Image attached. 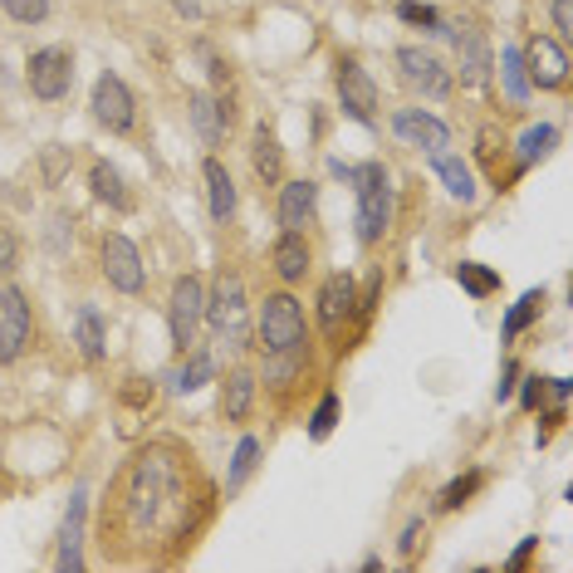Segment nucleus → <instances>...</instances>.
Returning <instances> with one entry per match:
<instances>
[{"label": "nucleus", "mask_w": 573, "mask_h": 573, "mask_svg": "<svg viewBox=\"0 0 573 573\" xmlns=\"http://www.w3.org/2000/svg\"><path fill=\"white\" fill-rule=\"evenodd\" d=\"M348 177L358 182V240L373 246V240H383L387 221H393V187H387V172H383V162H368V167L348 172Z\"/></svg>", "instance_id": "nucleus-1"}, {"label": "nucleus", "mask_w": 573, "mask_h": 573, "mask_svg": "<svg viewBox=\"0 0 573 573\" xmlns=\"http://www.w3.org/2000/svg\"><path fill=\"white\" fill-rule=\"evenodd\" d=\"M260 338H265V353H299L304 344V309L295 295H270L260 309Z\"/></svg>", "instance_id": "nucleus-2"}, {"label": "nucleus", "mask_w": 573, "mask_h": 573, "mask_svg": "<svg viewBox=\"0 0 573 573\" xmlns=\"http://www.w3.org/2000/svg\"><path fill=\"white\" fill-rule=\"evenodd\" d=\"M201 314L211 319V328H216L226 344H246L250 324H246V285H240V275H221L216 295H211V304L201 309Z\"/></svg>", "instance_id": "nucleus-3"}, {"label": "nucleus", "mask_w": 573, "mask_h": 573, "mask_svg": "<svg viewBox=\"0 0 573 573\" xmlns=\"http://www.w3.org/2000/svg\"><path fill=\"white\" fill-rule=\"evenodd\" d=\"M201 309H207V295H201V279L197 275H182L172 285V299H167V328H172V344L187 353L197 344V324H201Z\"/></svg>", "instance_id": "nucleus-4"}, {"label": "nucleus", "mask_w": 573, "mask_h": 573, "mask_svg": "<svg viewBox=\"0 0 573 573\" xmlns=\"http://www.w3.org/2000/svg\"><path fill=\"white\" fill-rule=\"evenodd\" d=\"M30 344V304L21 289H0V368L15 363Z\"/></svg>", "instance_id": "nucleus-5"}, {"label": "nucleus", "mask_w": 573, "mask_h": 573, "mask_svg": "<svg viewBox=\"0 0 573 573\" xmlns=\"http://www.w3.org/2000/svg\"><path fill=\"white\" fill-rule=\"evenodd\" d=\"M94 119L103 123L109 133H128L133 128V94H128V84L119 79V74H103L99 84H94Z\"/></svg>", "instance_id": "nucleus-6"}, {"label": "nucleus", "mask_w": 573, "mask_h": 573, "mask_svg": "<svg viewBox=\"0 0 573 573\" xmlns=\"http://www.w3.org/2000/svg\"><path fill=\"white\" fill-rule=\"evenodd\" d=\"M103 275H109V285L123 289V295H138L142 289V275H148V270H142V256L128 236L103 240Z\"/></svg>", "instance_id": "nucleus-7"}, {"label": "nucleus", "mask_w": 573, "mask_h": 573, "mask_svg": "<svg viewBox=\"0 0 573 573\" xmlns=\"http://www.w3.org/2000/svg\"><path fill=\"white\" fill-rule=\"evenodd\" d=\"M397 64H402V79L412 84V89H422L426 99H446V94H451V70H441L436 54L407 45V50H397Z\"/></svg>", "instance_id": "nucleus-8"}, {"label": "nucleus", "mask_w": 573, "mask_h": 573, "mask_svg": "<svg viewBox=\"0 0 573 573\" xmlns=\"http://www.w3.org/2000/svg\"><path fill=\"white\" fill-rule=\"evenodd\" d=\"M70 79H74V70H70V50H35L30 54V94L35 99H64L70 94Z\"/></svg>", "instance_id": "nucleus-9"}, {"label": "nucleus", "mask_w": 573, "mask_h": 573, "mask_svg": "<svg viewBox=\"0 0 573 573\" xmlns=\"http://www.w3.org/2000/svg\"><path fill=\"white\" fill-rule=\"evenodd\" d=\"M524 54V74H530V84H539V89H563V79H569V54H563L559 40H549V35H539V40L530 45Z\"/></svg>", "instance_id": "nucleus-10"}, {"label": "nucleus", "mask_w": 573, "mask_h": 573, "mask_svg": "<svg viewBox=\"0 0 573 573\" xmlns=\"http://www.w3.org/2000/svg\"><path fill=\"white\" fill-rule=\"evenodd\" d=\"M338 99H344V113L358 123H373V109H377V89L353 60L338 64Z\"/></svg>", "instance_id": "nucleus-11"}, {"label": "nucleus", "mask_w": 573, "mask_h": 573, "mask_svg": "<svg viewBox=\"0 0 573 573\" xmlns=\"http://www.w3.org/2000/svg\"><path fill=\"white\" fill-rule=\"evenodd\" d=\"M393 133H397L402 142H412V148H426V152H441L446 142H451L446 123H441V119H432V113H422V109H397Z\"/></svg>", "instance_id": "nucleus-12"}, {"label": "nucleus", "mask_w": 573, "mask_h": 573, "mask_svg": "<svg viewBox=\"0 0 573 573\" xmlns=\"http://www.w3.org/2000/svg\"><path fill=\"white\" fill-rule=\"evenodd\" d=\"M84 514H89V495L74 490L70 510H64V524H60V569L64 573L84 569Z\"/></svg>", "instance_id": "nucleus-13"}, {"label": "nucleus", "mask_w": 573, "mask_h": 573, "mask_svg": "<svg viewBox=\"0 0 573 573\" xmlns=\"http://www.w3.org/2000/svg\"><path fill=\"white\" fill-rule=\"evenodd\" d=\"M353 279L348 275H328L324 289H319V324H324V334H338V328L348 324V314H353Z\"/></svg>", "instance_id": "nucleus-14"}, {"label": "nucleus", "mask_w": 573, "mask_h": 573, "mask_svg": "<svg viewBox=\"0 0 573 573\" xmlns=\"http://www.w3.org/2000/svg\"><path fill=\"white\" fill-rule=\"evenodd\" d=\"M314 201H319L314 182H285V191H279V226L304 231L314 221Z\"/></svg>", "instance_id": "nucleus-15"}, {"label": "nucleus", "mask_w": 573, "mask_h": 573, "mask_svg": "<svg viewBox=\"0 0 573 573\" xmlns=\"http://www.w3.org/2000/svg\"><path fill=\"white\" fill-rule=\"evenodd\" d=\"M191 123H197V133H201V142L207 148H216L221 138H226V123H231V113L221 109L211 94H191Z\"/></svg>", "instance_id": "nucleus-16"}, {"label": "nucleus", "mask_w": 573, "mask_h": 573, "mask_svg": "<svg viewBox=\"0 0 573 573\" xmlns=\"http://www.w3.org/2000/svg\"><path fill=\"white\" fill-rule=\"evenodd\" d=\"M456 54H461V79L465 84H485V74H490V50H485L481 30L456 35Z\"/></svg>", "instance_id": "nucleus-17"}, {"label": "nucleus", "mask_w": 573, "mask_h": 573, "mask_svg": "<svg viewBox=\"0 0 573 573\" xmlns=\"http://www.w3.org/2000/svg\"><path fill=\"white\" fill-rule=\"evenodd\" d=\"M250 402H256V377L240 368V373H231L226 387H221V412H226V422H246Z\"/></svg>", "instance_id": "nucleus-18"}, {"label": "nucleus", "mask_w": 573, "mask_h": 573, "mask_svg": "<svg viewBox=\"0 0 573 573\" xmlns=\"http://www.w3.org/2000/svg\"><path fill=\"white\" fill-rule=\"evenodd\" d=\"M207 197H211V216L231 221V211H236V182H231V172L216 158L207 162Z\"/></svg>", "instance_id": "nucleus-19"}, {"label": "nucleus", "mask_w": 573, "mask_h": 573, "mask_svg": "<svg viewBox=\"0 0 573 573\" xmlns=\"http://www.w3.org/2000/svg\"><path fill=\"white\" fill-rule=\"evenodd\" d=\"M275 270H279V279H304V270H309V246L299 240V231H285V236H279V246H275Z\"/></svg>", "instance_id": "nucleus-20"}, {"label": "nucleus", "mask_w": 573, "mask_h": 573, "mask_svg": "<svg viewBox=\"0 0 573 573\" xmlns=\"http://www.w3.org/2000/svg\"><path fill=\"white\" fill-rule=\"evenodd\" d=\"M436 177L446 182V191H451L456 201H475V177H471V167H465L461 158H446V152H436Z\"/></svg>", "instance_id": "nucleus-21"}, {"label": "nucleus", "mask_w": 573, "mask_h": 573, "mask_svg": "<svg viewBox=\"0 0 573 573\" xmlns=\"http://www.w3.org/2000/svg\"><path fill=\"white\" fill-rule=\"evenodd\" d=\"M250 158H256V172H260L265 182H279V177H285V152H279V142H275V133H270V128L256 133V148H250Z\"/></svg>", "instance_id": "nucleus-22"}, {"label": "nucleus", "mask_w": 573, "mask_h": 573, "mask_svg": "<svg viewBox=\"0 0 573 573\" xmlns=\"http://www.w3.org/2000/svg\"><path fill=\"white\" fill-rule=\"evenodd\" d=\"M89 177H94V197H99V201H109L113 211H128V207H133V197L123 191V177L109 167V162H94V172H89Z\"/></svg>", "instance_id": "nucleus-23"}, {"label": "nucleus", "mask_w": 573, "mask_h": 573, "mask_svg": "<svg viewBox=\"0 0 573 573\" xmlns=\"http://www.w3.org/2000/svg\"><path fill=\"white\" fill-rule=\"evenodd\" d=\"M79 353L89 358V363H103V319H99V309H79Z\"/></svg>", "instance_id": "nucleus-24"}, {"label": "nucleus", "mask_w": 573, "mask_h": 573, "mask_svg": "<svg viewBox=\"0 0 573 573\" xmlns=\"http://www.w3.org/2000/svg\"><path fill=\"white\" fill-rule=\"evenodd\" d=\"M500 74H505V89H510V99H514V103L530 99V74H524V54L514 50V45L500 54Z\"/></svg>", "instance_id": "nucleus-25"}, {"label": "nucleus", "mask_w": 573, "mask_h": 573, "mask_svg": "<svg viewBox=\"0 0 573 573\" xmlns=\"http://www.w3.org/2000/svg\"><path fill=\"white\" fill-rule=\"evenodd\" d=\"M553 138H559V133H553L549 123H539V128H524V138H520V167H530V162H539L544 152L553 148Z\"/></svg>", "instance_id": "nucleus-26"}, {"label": "nucleus", "mask_w": 573, "mask_h": 573, "mask_svg": "<svg viewBox=\"0 0 573 573\" xmlns=\"http://www.w3.org/2000/svg\"><path fill=\"white\" fill-rule=\"evenodd\" d=\"M211 373H216V368H211V358H207V353H197L187 368H182L177 377H172V383H177V393H197V387H207V383H211Z\"/></svg>", "instance_id": "nucleus-27"}, {"label": "nucleus", "mask_w": 573, "mask_h": 573, "mask_svg": "<svg viewBox=\"0 0 573 573\" xmlns=\"http://www.w3.org/2000/svg\"><path fill=\"white\" fill-rule=\"evenodd\" d=\"M539 304H544V295H539V289H530V295H524L520 304H514L510 314H505V338H514V334H520V328L530 324L534 314H539Z\"/></svg>", "instance_id": "nucleus-28"}, {"label": "nucleus", "mask_w": 573, "mask_h": 573, "mask_svg": "<svg viewBox=\"0 0 573 573\" xmlns=\"http://www.w3.org/2000/svg\"><path fill=\"white\" fill-rule=\"evenodd\" d=\"M456 279H461V285L471 289L475 299H481V295H490V289L500 285V275H495V270H485V265H461V270H456Z\"/></svg>", "instance_id": "nucleus-29"}, {"label": "nucleus", "mask_w": 573, "mask_h": 573, "mask_svg": "<svg viewBox=\"0 0 573 573\" xmlns=\"http://www.w3.org/2000/svg\"><path fill=\"white\" fill-rule=\"evenodd\" d=\"M5 11H11V21L21 25H40L45 15H50V0H0Z\"/></svg>", "instance_id": "nucleus-30"}, {"label": "nucleus", "mask_w": 573, "mask_h": 573, "mask_svg": "<svg viewBox=\"0 0 573 573\" xmlns=\"http://www.w3.org/2000/svg\"><path fill=\"white\" fill-rule=\"evenodd\" d=\"M334 422H338V397L328 393L324 402L314 407V422H309V436H314V441H324V436L334 432Z\"/></svg>", "instance_id": "nucleus-31"}, {"label": "nucleus", "mask_w": 573, "mask_h": 573, "mask_svg": "<svg viewBox=\"0 0 573 573\" xmlns=\"http://www.w3.org/2000/svg\"><path fill=\"white\" fill-rule=\"evenodd\" d=\"M256 456H260V441L256 436H246V441L236 446V465H231V485H240L250 475V465H256Z\"/></svg>", "instance_id": "nucleus-32"}, {"label": "nucleus", "mask_w": 573, "mask_h": 573, "mask_svg": "<svg viewBox=\"0 0 573 573\" xmlns=\"http://www.w3.org/2000/svg\"><path fill=\"white\" fill-rule=\"evenodd\" d=\"M64 167H70V148L50 142V148H45V182H50V187H60V182H64Z\"/></svg>", "instance_id": "nucleus-33"}, {"label": "nucleus", "mask_w": 573, "mask_h": 573, "mask_svg": "<svg viewBox=\"0 0 573 573\" xmlns=\"http://www.w3.org/2000/svg\"><path fill=\"white\" fill-rule=\"evenodd\" d=\"M475 490H481V471H471V475H461V481H451V485H446L441 505H446V510H456V505H461L465 495H475Z\"/></svg>", "instance_id": "nucleus-34"}, {"label": "nucleus", "mask_w": 573, "mask_h": 573, "mask_svg": "<svg viewBox=\"0 0 573 573\" xmlns=\"http://www.w3.org/2000/svg\"><path fill=\"white\" fill-rule=\"evenodd\" d=\"M397 15H402L407 25H432V30H441V15H436L432 5H416V0H402V5H397Z\"/></svg>", "instance_id": "nucleus-35"}, {"label": "nucleus", "mask_w": 573, "mask_h": 573, "mask_svg": "<svg viewBox=\"0 0 573 573\" xmlns=\"http://www.w3.org/2000/svg\"><path fill=\"white\" fill-rule=\"evenodd\" d=\"M15 260H21V236H15V231H0V279L15 270Z\"/></svg>", "instance_id": "nucleus-36"}, {"label": "nucleus", "mask_w": 573, "mask_h": 573, "mask_svg": "<svg viewBox=\"0 0 573 573\" xmlns=\"http://www.w3.org/2000/svg\"><path fill=\"white\" fill-rule=\"evenodd\" d=\"M553 30L569 40L573 35V0H553Z\"/></svg>", "instance_id": "nucleus-37"}, {"label": "nucleus", "mask_w": 573, "mask_h": 573, "mask_svg": "<svg viewBox=\"0 0 573 573\" xmlns=\"http://www.w3.org/2000/svg\"><path fill=\"white\" fill-rule=\"evenodd\" d=\"M416 539H422V524L412 520V524L402 530V553H412V549H416Z\"/></svg>", "instance_id": "nucleus-38"}, {"label": "nucleus", "mask_w": 573, "mask_h": 573, "mask_svg": "<svg viewBox=\"0 0 573 573\" xmlns=\"http://www.w3.org/2000/svg\"><path fill=\"white\" fill-rule=\"evenodd\" d=\"M530 549H534V539H524V544H520V549H514V559H510V569H520V563H524V559H530Z\"/></svg>", "instance_id": "nucleus-39"}, {"label": "nucleus", "mask_w": 573, "mask_h": 573, "mask_svg": "<svg viewBox=\"0 0 573 573\" xmlns=\"http://www.w3.org/2000/svg\"><path fill=\"white\" fill-rule=\"evenodd\" d=\"M514 377H520V373H514V368H510V373H505V383L495 387V397H510V393H514Z\"/></svg>", "instance_id": "nucleus-40"}, {"label": "nucleus", "mask_w": 573, "mask_h": 573, "mask_svg": "<svg viewBox=\"0 0 573 573\" xmlns=\"http://www.w3.org/2000/svg\"><path fill=\"white\" fill-rule=\"evenodd\" d=\"M524 407H539V377H534V383L524 387Z\"/></svg>", "instance_id": "nucleus-41"}]
</instances>
